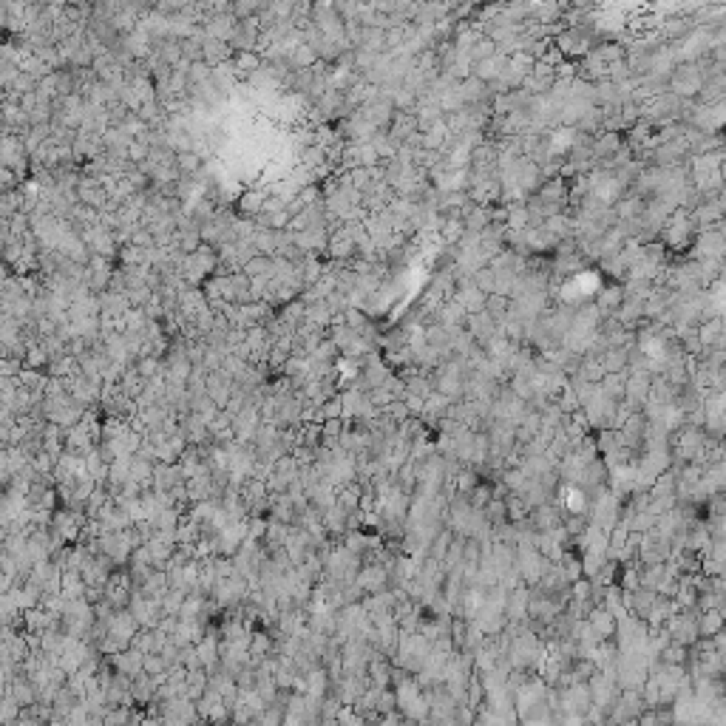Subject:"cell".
Wrapping results in <instances>:
<instances>
[{
	"instance_id": "cell-1",
	"label": "cell",
	"mask_w": 726,
	"mask_h": 726,
	"mask_svg": "<svg viewBox=\"0 0 726 726\" xmlns=\"http://www.w3.org/2000/svg\"><path fill=\"white\" fill-rule=\"evenodd\" d=\"M516 571H519V576H522V582L530 588V585H536L544 573L551 571V559L548 557H542L539 551H536V544H516Z\"/></svg>"
},
{
	"instance_id": "cell-2",
	"label": "cell",
	"mask_w": 726,
	"mask_h": 726,
	"mask_svg": "<svg viewBox=\"0 0 726 726\" xmlns=\"http://www.w3.org/2000/svg\"><path fill=\"white\" fill-rule=\"evenodd\" d=\"M701 85H703V74H701V66L695 63H678L667 77V91L678 94L681 100L698 97Z\"/></svg>"
},
{
	"instance_id": "cell-3",
	"label": "cell",
	"mask_w": 726,
	"mask_h": 726,
	"mask_svg": "<svg viewBox=\"0 0 726 726\" xmlns=\"http://www.w3.org/2000/svg\"><path fill=\"white\" fill-rule=\"evenodd\" d=\"M355 585L363 593H378L389 588V568L383 562H360L357 573H355Z\"/></svg>"
},
{
	"instance_id": "cell-4",
	"label": "cell",
	"mask_w": 726,
	"mask_h": 726,
	"mask_svg": "<svg viewBox=\"0 0 726 726\" xmlns=\"http://www.w3.org/2000/svg\"><path fill=\"white\" fill-rule=\"evenodd\" d=\"M650 400V375L647 372H633L624 378V403L633 412H641V406Z\"/></svg>"
},
{
	"instance_id": "cell-5",
	"label": "cell",
	"mask_w": 726,
	"mask_h": 726,
	"mask_svg": "<svg viewBox=\"0 0 726 726\" xmlns=\"http://www.w3.org/2000/svg\"><path fill=\"white\" fill-rule=\"evenodd\" d=\"M505 63H508V54L494 52V54H488V57H482V60L471 63V74H474L477 80H482V83H494V80L502 74Z\"/></svg>"
},
{
	"instance_id": "cell-6",
	"label": "cell",
	"mask_w": 726,
	"mask_h": 726,
	"mask_svg": "<svg viewBox=\"0 0 726 726\" xmlns=\"http://www.w3.org/2000/svg\"><path fill=\"white\" fill-rule=\"evenodd\" d=\"M588 624L593 627V633L605 641V638H613V633H616V619H613V613L605 607V605H590L588 607Z\"/></svg>"
},
{
	"instance_id": "cell-7",
	"label": "cell",
	"mask_w": 726,
	"mask_h": 726,
	"mask_svg": "<svg viewBox=\"0 0 726 726\" xmlns=\"http://www.w3.org/2000/svg\"><path fill=\"white\" fill-rule=\"evenodd\" d=\"M624 142H621V136H619V131H599V133H593V142H590V156L593 159H610L619 148H621Z\"/></svg>"
},
{
	"instance_id": "cell-8",
	"label": "cell",
	"mask_w": 726,
	"mask_h": 726,
	"mask_svg": "<svg viewBox=\"0 0 726 726\" xmlns=\"http://www.w3.org/2000/svg\"><path fill=\"white\" fill-rule=\"evenodd\" d=\"M465 329H468V335H471L477 343H482V340H488L499 326H496V321H494L485 309H480V312H471V315L465 318Z\"/></svg>"
},
{
	"instance_id": "cell-9",
	"label": "cell",
	"mask_w": 726,
	"mask_h": 726,
	"mask_svg": "<svg viewBox=\"0 0 726 726\" xmlns=\"http://www.w3.org/2000/svg\"><path fill=\"white\" fill-rule=\"evenodd\" d=\"M562 54H573V57H585L590 52V37L579 29H571L565 35H559V46H557Z\"/></svg>"
},
{
	"instance_id": "cell-10",
	"label": "cell",
	"mask_w": 726,
	"mask_h": 726,
	"mask_svg": "<svg viewBox=\"0 0 726 726\" xmlns=\"http://www.w3.org/2000/svg\"><path fill=\"white\" fill-rule=\"evenodd\" d=\"M718 630H723V607H712V610H698V636L709 638Z\"/></svg>"
},
{
	"instance_id": "cell-11",
	"label": "cell",
	"mask_w": 726,
	"mask_h": 726,
	"mask_svg": "<svg viewBox=\"0 0 726 726\" xmlns=\"http://www.w3.org/2000/svg\"><path fill=\"white\" fill-rule=\"evenodd\" d=\"M264 199H267V188H250L247 194H242V199H239V210H242L244 216L256 219V216L261 213V208H264Z\"/></svg>"
},
{
	"instance_id": "cell-12",
	"label": "cell",
	"mask_w": 726,
	"mask_h": 726,
	"mask_svg": "<svg viewBox=\"0 0 726 726\" xmlns=\"http://www.w3.org/2000/svg\"><path fill=\"white\" fill-rule=\"evenodd\" d=\"M624 372H605L602 381H599V389L605 398L610 400H624Z\"/></svg>"
},
{
	"instance_id": "cell-13",
	"label": "cell",
	"mask_w": 726,
	"mask_h": 726,
	"mask_svg": "<svg viewBox=\"0 0 726 726\" xmlns=\"http://www.w3.org/2000/svg\"><path fill=\"white\" fill-rule=\"evenodd\" d=\"M621 301H624V290H621V287H607V290L599 292V298H596L593 304L599 307L602 318H607V315H613V312L619 309Z\"/></svg>"
},
{
	"instance_id": "cell-14",
	"label": "cell",
	"mask_w": 726,
	"mask_h": 726,
	"mask_svg": "<svg viewBox=\"0 0 726 726\" xmlns=\"http://www.w3.org/2000/svg\"><path fill=\"white\" fill-rule=\"evenodd\" d=\"M403 383H406V395H417V398H429L432 392H434V386H432V378L429 375H409V378H403Z\"/></svg>"
},
{
	"instance_id": "cell-15",
	"label": "cell",
	"mask_w": 726,
	"mask_h": 726,
	"mask_svg": "<svg viewBox=\"0 0 726 726\" xmlns=\"http://www.w3.org/2000/svg\"><path fill=\"white\" fill-rule=\"evenodd\" d=\"M451 536H454V533H451L446 525L437 530V536L429 542V557H432V559L443 562V557H446V551H448V542H451Z\"/></svg>"
},
{
	"instance_id": "cell-16",
	"label": "cell",
	"mask_w": 726,
	"mask_h": 726,
	"mask_svg": "<svg viewBox=\"0 0 726 726\" xmlns=\"http://www.w3.org/2000/svg\"><path fill=\"white\" fill-rule=\"evenodd\" d=\"M485 312L496 321V326L505 321V312H508V298L505 295H496V292H491L488 298H485Z\"/></svg>"
},
{
	"instance_id": "cell-17",
	"label": "cell",
	"mask_w": 726,
	"mask_h": 726,
	"mask_svg": "<svg viewBox=\"0 0 726 726\" xmlns=\"http://www.w3.org/2000/svg\"><path fill=\"white\" fill-rule=\"evenodd\" d=\"M457 491H463V494H471L474 488H477V482H480V474H477V468L474 465H463L460 471H457Z\"/></svg>"
},
{
	"instance_id": "cell-18",
	"label": "cell",
	"mask_w": 726,
	"mask_h": 726,
	"mask_svg": "<svg viewBox=\"0 0 726 726\" xmlns=\"http://www.w3.org/2000/svg\"><path fill=\"white\" fill-rule=\"evenodd\" d=\"M471 281H474L485 295H491V292H494V284H496V275H494V270L485 264V267H480V270L471 273Z\"/></svg>"
},
{
	"instance_id": "cell-19",
	"label": "cell",
	"mask_w": 726,
	"mask_h": 726,
	"mask_svg": "<svg viewBox=\"0 0 726 726\" xmlns=\"http://www.w3.org/2000/svg\"><path fill=\"white\" fill-rule=\"evenodd\" d=\"M658 658H661V664H684V661H686V647L670 641V644L658 653Z\"/></svg>"
},
{
	"instance_id": "cell-20",
	"label": "cell",
	"mask_w": 726,
	"mask_h": 726,
	"mask_svg": "<svg viewBox=\"0 0 726 726\" xmlns=\"http://www.w3.org/2000/svg\"><path fill=\"white\" fill-rule=\"evenodd\" d=\"M491 496H494L491 485H485V482H477V488L468 494V502H471V508H485Z\"/></svg>"
},
{
	"instance_id": "cell-21",
	"label": "cell",
	"mask_w": 726,
	"mask_h": 726,
	"mask_svg": "<svg viewBox=\"0 0 726 726\" xmlns=\"http://www.w3.org/2000/svg\"><path fill=\"white\" fill-rule=\"evenodd\" d=\"M381 412H383L386 417H392L395 423H400V420H406V417H409V412H406V403H403V400H389Z\"/></svg>"
},
{
	"instance_id": "cell-22",
	"label": "cell",
	"mask_w": 726,
	"mask_h": 726,
	"mask_svg": "<svg viewBox=\"0 0 726 726\" xmlns=\"http://www.w3.org/2000/svg\"><path fill=\"white\" fill-rule=\"evenodd\" d=\"M423 400H426V398H417V395H406V398H403L409 417H420V415H423Z\"/></svg>"
}]
</instances>
